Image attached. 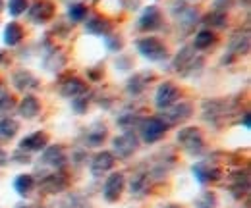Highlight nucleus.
Instances as JSON below:
<instances>
[{
    "label": "nucleus",
    "mask_w": 251,
    "mask_h": 208,
    "mask_svg": "<svg viewBox=\"0 0 251 208\" xmlns=\"http://www.w3.org/2000/svg\"><path fill=\"white\" fill-rule=\"evenodd\" d=\"M205 66V58L193 48V46H184L178 50V54L172 60V69L182 75V77H193L199 75Z\"/></svg>",
    "instance_id": "nucleus-1"
},
{
    "label": "nucleus",
    "mask_w": 251,
    "mask_h": 208,
    "mask_svg": "<svg viewBox=\"0 0 251 208\" xmlns=\"http://www.w3.org/2000/svg\"><path fill=\"white\" fill-rule=\"evenodd\" d=\"M176 141L180 145V149L189 156H199L205 152V137L201 133L199 127H182L176 133Z\"/></svg>",
    "instance_id": "nucleus-2"
},
{
    "label": "nucleus",
    "mask_w": 251,
    "mask_h": 208,
    "mask_svg": "<svg viewBox=\"0 0 251 208\" xmlns=\"http://www.w3.org/2000/svg\"><path fill=\"white\" fill-rule=\"evenodd\" d=\"M201 112H203L205 121L219 127L220 123L228 118V114L232 112V104L226 98H205L201 104Z\"/></svg>",
    "instance_id": "nucleus-3"
},
{
    "label": "nucleus",
    "mask_w": 251,
    "mask_h": 208,
    "mask_svg": "<svg viewBox=\"0 0 251 208\" xmlns=\"http://www.w3.org/2000/svg\"><path fill=\"white\" fill-rule=\"evenodd\" d=\"M137 52L149 62H162L168 58V46L158 37H141L135 41Z\"/></svg>",
    "instance_id": "nucleus-4"
},
{
    "label": "nucleus",
    "mask_w": 251,
    "mask_h": 208,
    "mask_svg": "<svg viewBox=\"0 0 251 208\" xmlns=\"http://www.w3.org/2000/svg\"><path fill=\"white\" fill-rule=\"evenodd\" d=\"M139 135L135 131H124L120 135H116L112 139V154L114 158H120V160H127L129 156H133L137 149H139Z\"/></svg>",
    "instance_id": "nucleus-5"
},
{
    "label": "nucleus",
    "mask_w": 251,
    "mask_h": 208,
    "mask_svg": "<svg viewBox=\"0 0 251 208\" xmlns=\"http://www.w3.org/2000/svg\"><path fill=\"white\" fill-rule=\"evenodd\" d=\"M168 131V125L158 118V116H151V118H143V121L139 123V141L143 143H158Z\"/></svg>",
    "instance_id": "nucleus-6"
},
{
    "label": "nucleus",
    "mask_w": 251,
    "mask_h": 208,
    "mask_svg": "<svg viewBox=\"0 0 251 208\" xmlns=\"http://www.w3.org/2000/svg\"><path fill=\"white\" fill-rule=\"evenodd\" d=\"M56 14V6L52 0H33L27 8V18L35 25L49 23Z\"/></svg>",
    "instance_id": "nucleus-7"
},
{
    "label": "nucleus",
    "mask_w": 251,
    "mask_h": 208,
    "mask_svg": "<svg viewBox=\"0 0 251 208\" xmlns=\"http://www.w3.org/2000/svg\"><path fill=\"white\" fill-rule=\"evenodd\" d=\"M191 114H193V104L188 102V100H178V102L172 104L170 108L162 110V114H160L158 118L170 127V125H178V123L188 121V119L191 118Z\"/></svg>",
    "instance_id": "nucleus-8"
},
{
    "label": "nucleus",
    "mask_w": 251,
    "mask_h": 208,
    "mask_svg": "<svg viewBox=\"0 0 251 208\" xmlns=\"http://www.w3.org/2000/svg\"><path fill=\"white\" fill-rule=\"evenodd\" d=\"M170 12L176 18L178 27H182V33H189V31L197 25V18H199L197 16V10L188 6V4H184V2H180V4L178 2H172L170 4Z\"/></svg>",
    "instance_id": "nucleus-9"
},
{
    "label": "nucleus",
    "mask_w": 251,
    "mask_h": 208,
    "mask_svg": "<svg viewBox=\"0 0 251 208\" xmlns=\"http://www.w3.org/2000/svg\"><path fill=\"white\" fill-rule=\"evenodd\" d=\"M191 174L197 183L201 185H207V183H215L222 178V170L217 166V162H211V160H199L191 166Z\"/></svg>",
    "instance_id": "nucleus-10"
},
{
    "label": "nucleus",
    "mask_w": 251,
    "mask_h": 208,
    "mask_svg": "<svg viewBox=\"0 0 251 208\" xmlns=\"http://www.w3.org/2000/svg\"><path fill=\"white\" fill-rule=\"evenodd\" d=\"M180 96H182V92H180L176 83L164 81V83H160L157 87V92H155V106L162 112V110L170 108L172 104H176V102L180 100Z\"/></svg>",
    "instance_id": "nucleus-11"
},
{
    "label": "nucleus",
    "mask_w": 251,
    "mask_h": 208,
    "mask_svg": "<svg viewBox=\"0 0 251 208\" xmlns=\"http://www.w3.org/2000/svg\"><path fill=\"white\" fill-rule=\"evenodd\" d=\"M114 166H116L114 154H112L110 150H100V152H97L93 158H91V162H89V172H91V176H93L95 179H100V178H104L106 174H110Z\"/></svg>",
    "instance_id": "nucleus-12"
},
{
    "label": "nucleus",
    "mask_w": 251,
    "mask_h": 208,
    "mask_svg": "<svg viewBox=\"0 0 251 208\" xmlns=\"http://www.w3.org/2000/svg\"><path fill=\"white\" fill-rule=\"evenodd\" d=\"M126 187V176L122 172H112L104 179L102 185V197L106 203H118Z\"/></svg>",
    "instance_id": "nucleus-13"
},
{
    "label": "nucleus",
    "mask_w": 251,
    "mask_h": 208,
    "mask_svg": "<svg viewBox=\"0 0 251 208\" xmlns=\"http://www.w3.org/2000/svg\"><path fill=\"white\" fill-rule=\"evenodd\" d=\"M68 185H70V179H68V176L64 174L62 170L45 176L37 183L39 191H43L45 195H60V193H64L68 189Z\"/></svg>",
    "instance_id": "nucleus-14"
},
{
    "label": "nucleus",
    "mask_w": 251,
    "mask_h": 208,
    "mask_svg": "<svg viewBox=\"0 0 251 208\" xmlns=\"http://www.w3.org/2000/svg\"><path fill=\"white\" fill-rule=\"evenodd\" d=\"M41 166H45V168H50V170H54V172H60L64 166H66V162H68V156H66V152L60 145H49L47 149L41 152Z\"/></svg>",
    "instance_id": "nucleus-15"
},
{
    "label": "nucleus",
    "mask_w": 251,
    "mask_h": 208,
    "mask_svg": "<svg viewBox=\"0 0 251 208\" xmlns=\"http://www.w3.org/2000/svg\"><path fill=\"white\" fill-rule=\"evenodd\" d=\"M49 141H50V137H49L47 131H35V133L27 135V137H24V139L20 141L18 150H22V152H25V154L43 152V150L49 147Z\"/></svg>",
    "instance_id": "nucleus-16"
},
{
    "label": "nucleus",
    "mask_w": 251,
    "mask_h": 208,
    "mask_svg": "<svg viewBox=\"0 0 251 208\" xmlns=\"http://www.w3.org/2000/svg\"><path fill=\"white\" fill-rule=\"evenodd\" d=\"M162 12L158 6H147L145 12L141 14V18L137 20V29L139 31H158L162 27Z\"/></svg>",
    "instance_id": "nucleus-17"
},
{
    "label": "nucleus",
    "mask_w": 251,
    "mask_h": 208,
    "mask_svg": "<svg viewBox=\"0 0 251 208\" xmlns=\"http://www.w3.org/2000/svg\"><path fill=\"white\" fill-rule=\"evenodd\" d=\"M250 46H251V41H250V31L248 29H238L234 31L230 35V41H228V52L236 58L240 56H248L250 52Z\"/></svg>",
    "instance_id": "nucleus-18"
},
{
    "label": "nucleus",
    "mask_w": 251,
    "mask_h": 208,
    "mask_svg": "<svg viewBox=\"0 0 251 208\" xmlns=\"http://www.w3.org/2000/svg\"><path fill=\"white\" fill-rule=\"evenodd\" d=\"M12 83H14L16 91H22L25 94H29L31 91H37L41 87L39 79L33 75L29 69H16L14 75H12Z\"/></svg>",
    "instance_id": "nucleus-19"
},
{
    "label": "nucleus",
    "mask_w": 251,
    "mask_h": 208,
    "mask_svg": "<svg viewBox=\"0 0 251 208\" xmlns=\"http://www.w3.org/2000/svg\"><path fill=\"white\" fill-rule=\"evenodd\" d=\"M155 79V73L153 71H137L133 73L127 81H126V91L127 94L131 96H139L143 91L149 87V83Z\"/></svg>",
    "instance_id": "nucleus-20"
},
{
    "label": "nucleus",
    "mask_w": 251,
    "mask_h": 208,
    "mask_svg": "<svg viewBox=\"0 0 251 208\" xmlns=\"http://www.w3.org/2000/svg\"><path fill=\"white\" fill-rule=\"evenodd\" d=\"M108 137V127L104 121H93L85 133H83V141L87 147H100Z\"/></svg>",
    "instance_id": "nucleus-21"
},
{
    "label": "nucleus",
    "mask_w": 251,
    "mask_h": 208,
    "mask_svg": "<svg viewBox=\"0 0 251 208\" xmlns=\"http://www.w3.org/2000/svg\"><path fill=\"white\" fill-rule=\"evenodd\" d=\"M151 183H153V179L149 176V172L147 170H139L129 178V193L133 197H143V195L149 193Z\"/></svg>",
    "instance_id": "nucleus-22"
},
{
    "label": "nucleus",
    "mask_w": 251,
    "mask_h": 208,
    "mask_svg": "<svg viewBox=\"0 0 251 208\" xmlns=\"http://www.w3.org/2000/svg\"><path fill=\"white\" fill-rule=\"evenodd\" d=\"M18 112H20L22 118L35 119L39 116V112H41V102H39V98H37L35 94H25V96L20 100V104H18Z\"/></svg>",
    "instance_id": "nucleus-23"
},
{
    "label": "nucleus",
    "mask_w": 251,
    "mask_h": 208,
    "mask_svg": "<svg viewBox=\"0 0 251 208\" xmlns=\"http://www.w3.org/2000/svg\"><path fill=\"white\" fill-rule=\"evenodd\" d=\"M85 92H87V83L79 77H68L60 85V94L66 98H75V96H81Z\"/></svg>",
    "instance_id": "nucleus-24"
},
{
    "label": "nucleus",
    "mask_w": 251,
    "mask_h": 208,
    "mask_svg": "<svg viewBox=\"0 0 251 208\" xmlns=\"http://www.w3.org/2000/svg\"><path fill=\"white\" fill-rule=\"evenodd\" d=\"M85 31L91 33V35L106 37L112 31V23L104 16H91V18L85 20Z\"/></svg>",
    "instance_id": "nucleus-25"
},
{
    "label": "nucleus",
    "mask_w": 251,
    "mask_h": 208,
    "mask_svg": "<svg viewBox=\"0 0 251 208\" xmlns=\"http://www.w3.org/2000/svg\"><path fill=\"white\" fill-rule=\"evenodd\" d=\"M25 37V31L22 27V23L18 22H10L4 29V45L6 46H18Z\"/></svg>",
    "instance_id": "nucleus-26"
},
{
    "label": "nucleus",
    "mask_w": 251,
    "mask_h": 208,
    "mask_svg": "<svg viewBox=\"0 0 251 208\" xmlns=\"http://www.w3.org/2000/svg\"><path fill=\"white\" fill-rule=\"evenodd\" d=\"M37 187V179L33 178L31 174H20L14 179V189L20 197H29Z\"/></svg>",
    "instance_id": "nucleus-27"
},
{
    "label": "nucleus",
    "mask_w": 251,
    "mask_h": 208,
    "mask_svg": "<svg viewBox=\"0 0 251 208\" xmlns=\"http://www.w3.org/2000/svg\"><path fill=\"white\" fill-rule=\"evenodd\" d=\"M20 131V123L10 116H4L0 118V141H12Z\"/></svg>",
    "instance_id": "nucleus-28"
},
{
    "label": "nucleus",
    "mask_w": 251,
    "mask_h": 208,
    "mask_svg": "<svg viewBox=\"0 0 251 208\" xmlns=\"http://www.w3.org/2000/svg\"><path fill=\"white\" fill-rule=\"evenodd\" d=\"M215 43H217V35H215V31L201 29L197 35H195L191 46H193L195 50H207V48H211Z\"/></svg>",
    "instance_id": "nucleus-29"
},
{
    "label": "nucleus",
    "mask_w": 251,
    "mask_h": 208,
    "mask_svg": "<svg viewBox=\"0 0 251 208\" xmlns=\"http://www.w3.org/2000/svg\"><path fill=\"white\" fill-rule=\"evenodd\" d=\"M141 121H143V116H141V112H137V110H133V112H124V114H120V116L116 118V123H118L124 131H133L135 127H139Z\"/></svg>",
    "instance_id": "nucleus-30"
},
{
    "label": "nucleus",
    "mask_w": 251,
    "mask_h": 208,
    "mask_svg": "<svg viewBox=\"0 0 251 208\" xmlns=\"http://www.w3.org/2000/svg\"><path fill=\"white\" fill-rule=\"evenodd\" d=\"M87 16H89V6H87V4H83V2H74V4L68 6V18H70L72 25L85 22Z\"/></svg>",
    "instance_id": "nucleus-31"
},
{
    "label": "nucleus",
    "mask_w": 251,
    "mask_h": 208,
    "mask_svg": "<svg viewBox=\"0 0 251 208\" xmlns=\"http://www.w3.org/2000/svg\"><path fill=\"white\" fill-rule=\"evenodd\" d=\"M203 23L205 25H209V27H213V29H224L226 25H228V16H226V12L224 10H213L211 14H207L205 18H203Z\"/></svg>",
    "instance_id": "nucleus-32"
},
{
    "label": "nucleus",
    "mask_w": 251,
    "mask_h": 208,
    "mask_svg": "<svg viewBox=\"0 0 251 208\" xmlns=\"http://www.w3.org/2000/svg\"><path fill=\"white\" fill-rule=\"evenodd\" d=\"M217 207H219V199H217V193H213V191H203L193 201V208H217Z\"/></svg>",
    "instance_id": "nucleus-33"
},
{
    "label": "nucleus",
    "mask_w": 251,
    "mask_h": 208,
    "mask_svg": "<svg viewBox=\"0 0 251 208\" xmlns=\"http://www.w3.org/2000/svg\"><path fill=\"white\" fill-rule=\"evenodd\" d=\"M27 8H29V0H8V12L12 18L25 14Z\"/></svg>",
    "instance_id": "nucleus-34"
},
{
    "label": "nucleus",
    "mask_w": 251,
    "mask_h": 208,
    "mask_svg": "<svg viewBox=\"0 0 251 208\" xmlns=\"http://www.w3.org/2000/svg\"><path fill=\"white\" fill-rule=\"evenodd\" d=\"M72 108H74V112H77V114H85L87 108H89V94L85 92V94H81V96L72 98Z\"/></svg>",
    "instance_id": "nucleus-35"
},
{
    "label": "nucleus",
    "mask_w": 251,
    "mask_h": 208,
    "mask_svg": "<svg viewBox=\"0 0 251 208\" xmlns=\"http://www.w3.org/2000/svg\"><path fill=\"white\" fill-rule=\"evenodd\" d=\"M14 106H16L14 96H12L8 91H0V112H2V114H4V112H10Z\"/></svg>",
    "instance_id": "nucleus-36"
},
{
    "label": "nucleus",
    "mask_w": 251,
    "mask_h": 208,
    "mask_svg": "<svg viewBox=\"0 0 251 208\" xmlns=\"http://www.w3.org/2000/svg\"><path fill=\"white\" fill-rule=\"evenodd\" d=\"M104 43H106V46H108L112 52H118V50H122V46H124V41H122L120 35H106Z\"/></svg>",
    "instance_id": "nucleus-37"
},
{
    "label": "nucleus",
    "mask_w": 251,
    "mask_h": 208,
    "mask_svg": "<svg viewBox=\"0 0 251 208\" xmlns=\"http://www.w3.org/2000/svg\"><path fill=\"white\" fill-rule=\"evenodd\" d=\"M12 160H16L18 164H31V154H25V152H22V150H16V152H12V156H10Z\"/></svg>",
    "instance_id": "nucleus-38"
},
{
    "label": "nucleus",
    "mask_w": 251,
    "mask_h": 208,
    "mask_svg": "<svg viewBox=\"0 0 251 208\" xmlns=\"http://www.w3.org/2000/svg\"><path fill=\"white\" fill-rule=\"evenodd\" d=\"M102 73H104V71H102L100 68H89V69H87V77H89L91 81H99V79L102 77Z\"/></svg>",
    "instance_id": "nucleus-39"
},
{
    "label": "nucleus",
    "mask_w": 251,
    "mask_h": 208,
    "mask_svg": "<svg viewBox=\"0 0 251 208\" xmlns=\"http://www.w3.org/2000/svg\"><path fill=\"white\" fill-rule=\"evenodd\" d=\"M6 164H8V154L4 149H0V166H6Z\"/></svg>",
    "instance_id": "nucleus-40"
},
{
    "label": "nucleus",
    "mask_w": 251,
    "mask_h": 208,
    "mask_svg": "<svg viewBox=\"0 0 251 208\" xmlns=\"http://www.w3.org/2000/svg\"><path fill=\"white\" fill-rule=\"evenodd\" d=\"M242 123H244V127H246V129H250V127H251V123H250V114H248V112L244 114V118H242Z\"/></svg>",
    "instance_id": "nucleus-41"
},
{
    "label": "nucleus",
    "mask_w": 251,
    "mask_h": 208,
    "mask_svg": "<svg viewBox=\"0 0 251 208\" xmlns=\"http://www.w3.org/2000/svg\"><path fill=\"white\" fill-rule=\"evenodd\" d=\"M72 208H93V207H89V205H85V203H77L75 207H72Z\"/></svg>",
    "instance_id": "nucleus-42"
},
{
    "label": "nucleus",
    "mask_w": 251,
    "mask_h": 208,
    "mask_svg": "<svg viewBox=\"0 0 251 208\" xmlns=\"http://www.w3.org/2000/svg\"><path fill=\"white\" fill-rule=\"evenodd\" d=\"M164 208H184L182 205H166Z\"/></svg>",
    "instance_id": "nucleus-43"
},
{
    "label": "nucleus",
    "mask_w": 251,
    "mask_h": 208,
    "mask_svg": "<svg viewBox=\"0 0 251 208\" xmlns=\"http://www.w3.org/2000/svg\"><path fill=\"white\" fill-rule=\"evenodd\" d=\"M16 208H35V207H31V205H18Z\"/></svg>",
    "instance_id": "nucleus-44"
},
{
    "label": "nucleus",
    "mask_w": 251,
    "mask_h": 208,
    "mask_svg": "<svg viewBox=\"0 0 251 208\" xmlns=\"http://www.w3.org/2000/svg\"><path fill=\"white\" fill-rule=\"evenodd\" d=\"M2 8H4V0H0V10H2Z\"/></svg>",
    "instance_id": "nucleus-45"
}]
</instances>
